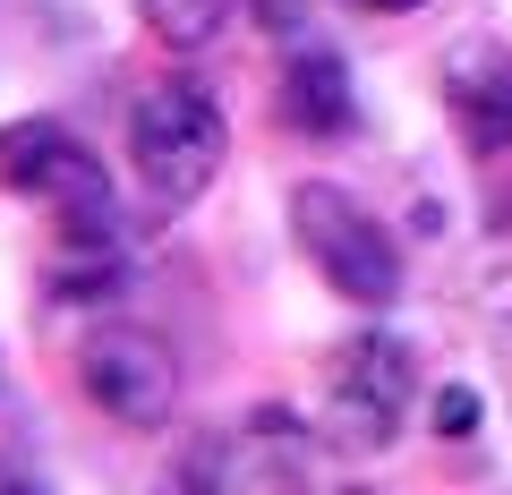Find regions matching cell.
Returning a JSON list of instances; mask_svg holds the SVG:
<instances>
[{"label": "cell", "mask_w": 512, "mask_h": 495, "mask_svg": "<svg viewBox=\"0 0 512 495\" xmlns=\"http://www.w3.org/2000/svg\"><path fill=\"white\" fill-rule=\"evenodd\" d=\"M0 188H9V197H35L43 214L60 222V248H77V257H111V248H120L111 180L60 120H9V129H0Z\"/></svg>", "instance_id": "cell-1"}, {"label": "cell", "mask_w": 512, "mask_h": 495, "mask_svg": "<svg viewBox=\"0 0 512 495\" xmlns=\"http://www.w3.org/2000/svg\"><path fill=\"white\" fill-rule=\"evenodd\" d=\"M222 154H231V120L214 111L205 86H154L128 120V171H137L154 214H188L214 188Z\"/></svg>", "instance_id": "cell-2"}, {"label": "cell", "mask_w": 512, "mask_h": 495, "mask_svg": "<svg viewBox=\"0 0 512 495\" xmlns=\"http://www.w3.org/2000/svg\"><path fill=\"white\" fill-rule=\"evenodd\" d=\"M291 231H299V257L350 299V308H393L402 299V248L367 214L359 197H342L333 180H299L291 188Z\"/></svg>", "instance_id": "cell-3"}, {"label": "cell", "mask_w": 512, "mask_h": 495, "mask_svg": "<svg viewBox=\"0 0 512 495\" xmlns=\"http://www.w3.org/2000/svg\"><path fill=\"white\" fill-rule=\"evenodd\" d=\"M410 393H419V367L393 333H350L325 367V402H316V436L333 453H384V444L402 436L410 419Z\"/></svg>", "instance_id": "cell-4"}, {"label": "cell", "mask_w": 512, "mask_h": 495, "mask_svg": "<svg viewBox=\"0 0 512 495\" xmlns=\"http://www.w3.org/2000/svg\"><path fill=\"white\" fill-rule=\"evenodd\" d=\"M77 376H86V402H103L120 427H163L180 402V367L154 333H94Z\"/></svg>", "instance_id": "cell-5"}, {"label": "cell", "mask_w": 512, "mask_h": 495, "mask_svg": "<svg viewBox=\"0 0 512 495\" xmlns=\"http://www.w3.org/2000/svg\"><path fill=\"white\" fill-rule=\"evenodd\" d=\"M444 111L470 154H512V43L470 35L444 60Z\"/></svg>", "instance_id": "cell-6"}, {"label": "cell", "mask_w": 512, "mask_h": 495, "mask_svg": "<svg viewBox=\"0 0 512 495\" xmlns=\"http://www.w3.org/2000/svg\"><path fill=\"white\" fill-rule=\"evenodd\" d=\"M282 120L308 137H350L359 129V94H350V69L342 52H325V43H299L291 69H282Z\"/></svg>", "instance_id": "cell-7"}, {"label": "cell", "mask_w": 512, "mask_h": 495, "mask_svg": "<svg viewBox=\"0 0 512 495\" xmlns=\"http://www.w3.org/2000/svg\"><path fill=\"white\" fill-rule=\"evenodd\" d=\"M239 0H137V18H146V35L163 43V52H205V43L231 26Z\"/></svg>", "instance_id": "cell-8"}, {"label": "cell", "mask_w": 512, "mask_h": 495, "mask_svg": "<svg viewBox=\"0 0 512 495\" xmlns=\"http://www.w3.org/2000/svg\"><path fill=\"white\" fill-rule=\"evenodd\" d=\"M222 470H231L222 436H197V444L180 453V470H163V495H222Z\"/></svg>", "instance_id": "cell-9"}, {"label": "cell", "mask_w": 512, "mask_h": 495, "mask_svg": "<svg viewBox=\"0 0 512 495\" xmlns=\"http://www.w3.org/2000/svg\"><path fill=\"white\" fill-rule=\"evenodd\" d=\"M470 427H478V393H436V436H470Z\"/></svg>", "instance_id": "cell-10"}, {"label": "cell", "mask_w": 512, "mask_h": 495, "mask_svg": "<svg viewBox=\"0 0 512 495\" xmlns=\"http://www.w3.org/2000/svg\"><path fill=\"white\" fill-rule=\"evenodd\" d=\"M265 9V26H282V35H299V0H256Z\"/></svg>", "instance_id": "cell-11"}, {"label": "cell", "mask_w": 512, "mask_h": 495, "mask_svg": "<svg viewBox=\"0 0 512 495\" xmlns=\"http://www.w3.org/2000/svg\"><path fill=\"white\" fill-rule=\"evenodd\" d=\"M359 9H376V18H402V9H427V0H359Z\"/></svg>", "instance_id": "cell-12"}, {"label": "cell", "mask_w": 512, "mask_h": 495, "mask_svg": "<svg viewBox=\"0 0 512 495\" xmlns=\"http://www.w3.org/2000/svg\"><path fill=\"white\" fill-rule=\"evenodd\" d=\"M0 495H35V487H26V478H0Z\"/></svg>", "instance_id": "cell-13"}]
</instances>
